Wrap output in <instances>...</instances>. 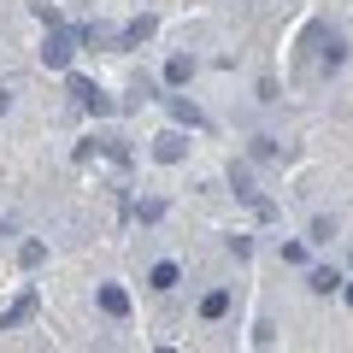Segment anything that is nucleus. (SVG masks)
Here are the masks:
<instances>
[{"label":"nucleus","instance_id":"12","mask_svg":"<svg viewBox=\"0 0 353 353\" xmlns=\"http://www.w3.org/2000/svg\"><path fill=\"white\" fill-rule=\"evenodd\" d=\"M330 236H336V218H312V230H306V241H318V248H330Z\"/></svg>","mask_w":353,"mask_h":353},{"label":"nucleus","instance_id":"7","mask_svg":"<svg viewBox=\"0 0 353 353\" xmlns=\"http://www.w3.org/2000/svg\"><path fill=\"white\" fill-rule=\"evenodd\" d=\"M189 77H194V59H189V53H171V59H165V83H171V88H183Z\"/></svg>","mask_w":353,"mask_h":353},{"label":"nucleus","instance_id":"4","mask_svg":"<svg viewBox=\"0 0 353 353\" xmlns=\"http://www.w3.org/2000/svg\"><path fill=\"white\" fill-rule=\"evenodd\" d=\"M306 289L312 294H341V271L336 265H318V271H306Z\"/></svg>","mask_w":353,"mask_h":353},{"label":"nucleus","instance_id":"11","mask_svg":"<svg viewBox=\"0 0 353 353\" xmlns=\"http://www.w3.org/2000/svg\"><path fill=\"white\" fill-rule=\"evenodd\" d=\"M153 153H159L165 165H176V159H183V136H176V130H171V136H159V148H153Z\"/></svg>","mask_w":353,"mask_h":353},{"label":"nucleus","instance_id":"8","mask_svg":"<svg viewBox=\"0 0 353 353\" xmlns=\"http://www.w3.org/2000/svg\"><path fill=\"white\" fill-rule=\"evenodd\" d=\"M176 277H183V271H176L171 259H159V265H153V271H148V289H159V294H171V289H176Z\"/></svg>","mask_w":353,"mask_h":353},{"label":"nucleus","instance_id":"2","mask_svg":"<svg viewBox=\"0 0 353 353\" xmlns=\"http://www.w3.org/2000/svg\"><path fill=\"white\" fill-rule=\"evenodd\" d=\"M71 94H77V106L83 112H112V101H106V88H94V83H83V77H71Z\"/></svg>","mask_w":353,"mask_h":353},{"label":"nucleus","instance_id":"10","mask_svg":"<svg viewBox=\"0 0 353 353\" xmlns=\"http://www.w3.org/2000/svg\"><path fill=\"white\" fill-rule=\"evenodd\" d=\"M165 106H171V118H176V124H189V130H201V124H206V118L194 112L189 101H176V94H165Z\"/></svg>","mask_w":353,"mask_h":353},{"label":"nucleus","instance_id":"5","mask_svg":"<svg viewBox=\"0 0 353 353\" xmlns=\"http://www.w3.org/2000/svg\"><path fill=\"white\" fill-rule=\"evenodd\" d=\"M101 312L106 318H130V294L118 289V283H101Z\"/></svg>","mask_w":353,"mask_h":353},{"label":"nucleus","instance_id":"3","mask_svg":"<svg viewBox=\"0 0 353 353\" xmlns=\"http://www.w3.org/2000/svg\"><path fill=\"white\" fill-rule=\"evenodd\" d=\"M30 318H36V289H24L6 312H0V330H18V324H30Z\"/></svg>","mask_w":353,"mask_h":353},{"label":"nucleus","instance_id":"6","mask_svg":"<svg viewBox=\"0 0 353 353\" xmlns=\"http://www.w3.org/2000/svg\"><path fill=\"white\" fill-rule=\"evenodd\" d=\"M224 312H230V289H206L201 294V318H206V324H218Z\"/></svg>","mask_w":353,"mask_h":353},{"label":"nucleus","instance_id":"9","mask_svg":"<svg viewBox=\"0 0 353 353\" xmlns=\"http://www.w3.org/2000/svg\"><path fill=\"white\" fill-rule=\"evenodd\" d=\"M148 36H153V18L141 12V18H130V24H124V36H118V41H124V48H141Z\"/></svg>","mask_w":353,"mask_h":353},{"label":"nucleus","instance_id":"14","mask_svg":"<svg viewBox=\"0 0 353 353\" xmlns=\"http://www.w3.org/2000/svg\"><path fill=\"white\" fill-rule=\"evenodd\" d=\"M6 106H12V88H0V112H6Z\"/></svg>","mask_w":353,"mask_h":353},{"label":"nucleus","instance_id":"13","mask_svg":"<svg viewBox=\"0 0 353 353\" xmlns=\"http://www.w3.org/2000/svg\"><path fill=\"white\" fill-rule=\"evenodd\" d=\"M18 259H24V271H36V265L48 259V248H41V241H24V248H18Z\"/></svg>","mask_w":353,"mask_h":353},{"label":"nucleus","instance_id":"1","mask_svg":"<svg viewBox=\"0 0 353 353\" xmlns=\"http://www.w3.org/2000/svg\"><path fill=\"white\" fill-rule=\"evenodd\" d=\"M71 59H77V36H71V30H59V24H53L48 48H41V65H48V71H71Z\"/></svg>","mask_w":353,"mask_h":353},{"label":"nucleus","instance_id":"15","mask_svg":"<svg viewBox=\"0 0 353 353\" xmlns=\"http://www.w3.org/2000/svg\"><path fill=\"white\" fill-rule=\"evenodd\" d=\"M341 294H347V306H353V283H347V289H341Z\"/></svg>","mask_w":353,"mask_h":353}]
</instances>
